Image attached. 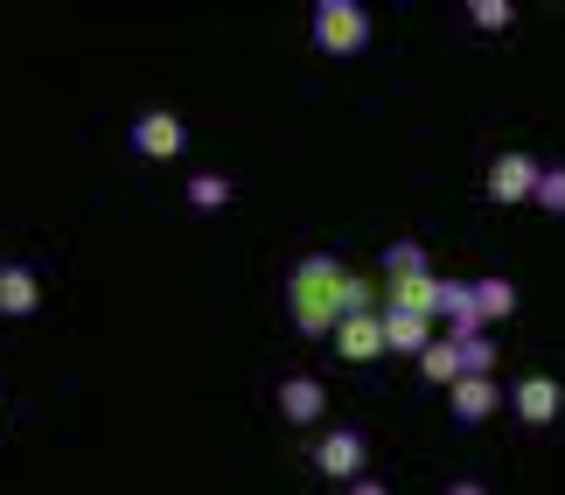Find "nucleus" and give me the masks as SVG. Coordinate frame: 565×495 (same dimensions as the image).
Masks as SVG:
<instances>
[{
  "instance_id": "15",
  "label": "nucleus",
  "mask_w": 565,
  "mask_h": 495,
  "mask_svg": "<svg viewBox=\"0 0 565 495\" xmlns=\"http://www.w3.org/2000/svg\"><path fill=\"white\" fill-rule=\"evenodd\" d=\"M545 217H565V161H545V175H537V196H531Z\"/></svg>"
},
{
  "instance_id": "6",
  "label": "nucleus",
  "mask_w": 565,
  "mask_h": 495,
  "mask_svg": "<svg viewBox=\"0 0 565 495\" xmlns=\"http://www.w3.org/2000/svg\"><path fill=\"white\" fill-rule=\"evenodd\" d=\"M273 405H279V419H287V426H315L321 412H329V384L308 377V370H294V377H279Z\"/></svg>"
},
{
  "instance_id": "7",
  "label": "nucleus",
  "mask_w": 565,
  "mask_h": 495,
  "mask_svg": "<svg viewBox=\"0 0 565 495\" xmlns=\"http://www.w3.org/2000/svg\"><path fill=\"white\" fill-rule=\"evenodd\" d=\"M42 314V279L21 258H0V321H35Z\"/></svg>"
},
{
  "instance_id": "18",
  "label": "nucleus",
  "mask_w": 565,
  "mask_h": 495,
  "mask_svg": "<svg viewBox=\"0 0 565 495\" xmlns=\"http://www.w3.org/2000/svg\"><path fill=\"white\" fill-rule=\"evenodd\" d=\"M495 370V342L489 335H468L461 342V377H489Z\"/></svg>"
},
{
  "instance_id": "4",
  "label": "nucleus",
  "mask_w": 565,
  "mask_h": 495,
  "mask_svg": "<svg viewBox=\"0 0 565 495\" xmlns=\"http://www.w3.org/2000/svg\"><path fill=\"white\" fill-rule=\"evenodd\" d=\"M315 475L321 482H342V488L363 482V475H371V440H363L356 426H329V433L315 440Z\"/></svg>"
},
{
  "instance_id": "21",
  "label": "nucleus",
  "mask_w": 565,
  "mask_h": 495,
  "mask_svg": "<svg viewBox=\"0 0 565 495\" xmlns=\"http://www.w3.org/2000/svg\"><path fill=\"white\" fill-rule=\"evenodd\" d=\"M0 419H8V405H0Z\"/></svg>"
},
{
  "instance_id": "16",
  "label": "nucleus",
  "mask_w": 565,
  "mask_h": 495,
  "mask_svg": "<svg viewBox=\"0 0 565 495\" xmlns=\"http://www.w3.org/2000/svg\"><path fill=\"white\" fill-rule=\"evenodd\" d=\"M398 272H433V266H426V245H419V238H398V245L384 251V279H398Z\"/></svg>"
},
{
  "instance_id": "17",
  "label": "nucleus",
  "mask_w": 565,
  "mask_h": 495,
  "mask_svg": "<svg viewBox=\"0 0 565 495\" xmlns=\"http://www.w3.org/2000/svg\"><path fill=\"white\" fill-rule=\"evenodd\" d=\"M468 21H475L482 35H503L510 21H516V8H510V0H468Z\"/></svg>"
},
{
  "instance_id": "12",
  "label": "nucleus",
  "mask_w": 565,
  "mask_h": 495,
  "mask_svg": "<svg viewBox=\"0 0 565 495\" xmlns=\"http://www.w3.org/2000/svg\"><path fill=\"white\" fill-rule=\"evenodd\" d=\"M419 377L440 384V391H447V384H461V342H454V335H433L426 356H419Z\"/></svg>"
},
{
  "instance_id": "2",
  "label": "nucleus",
  "mask_w": 565,
  "mask_h": 495,
  "mask_svg": "<svg viewBox=\"0 0 565 495\" xmlns=\"http://www.w3.org/2000/svg\"><path fill=\"white\" fill-rule=\"evenodd\" d=\"M308 35H315L321 56H356V50H371V14H363L356 0H321Z\"/></svg>"
},
{
  "instance_id": "20",
  "label": "nucleus",
  "mask_w": 565,
  "mask_h": 495,
  "mask_svg": "<svg viewBox=\"0 0 565 495\" xmlns=\"http://www.w3.org/2000/svg\"><path fill=\"white\" fill-rule=\"evenodd\" d=\"M342 495H391V488H384L377 475H363V482H350V488H342Z\"/></svg>"
},
{
  "instance_id": "5",
  "label": "nucleus",
  "mask_w": 565,
  "mask_h": 495,
  "mask_svg": "<svg viewBox=\"0 0 565 495\" xmlns=\"http://www.w3.org/2000/svg\"><path fill=\"white\" fill-rule=\"evenodd\" d=\"M126 147H134L140 161H175L182 147H189V126H182V112H168V105H154V112H140V119H134V133H126Z\"/></svg>"
},
{
  "instance_id": "11",
  "label": "nucleus",
  "mask_w": 565,
  "mask_h": 495,
  "mask_svg": "<svg viewBox=\"0 0 565 495\" xmlns=\"http://www.w3.org/2000/svg\"><path fill=\"white\" fill-rule=\"evenodd\" d=\"M377 321H384V349H391V356H426V342H433V321H426V314L377 308Z\"/></svg>"
},
{
  "instance_id": "1",
  "label": "nucleus",
  "mask_w": 565,
  "mask_h": 495,
  "mask_svg": "<svg viewBox=\"0 0 565 495\" xmlns=\"http://www.w3.org/2000/svg\"><path fill=\"white\" fill-rule=\"evenodd\" d=\"M371 308H377V287H371L363 272H350L335 251H308V258L287 272V321H294L308 342L335 335L342 314H371Z\"/></svg>"
},
{
  "instance_id": "19",
  "label": "nucleus",
  "mask_w": 565,
  "mask_h": 495,
  "mask_svg": "<svg viewBox=\"0 0 565 495\" xmlns=\"http://www.w3.org/2000/svg\"><path fill=\"white\" fill-rule=\"evenodd\" d=\"M440 495H489V482H475V475H454Z\"/></svg>"
},
{
  "instance_id": "10",
  "label": "nucleus",
  "mask_w": 565,
  "mask_h": 495,
  "mask_svg": "<svg viewBox=\"0 0 565 495\" xmlns=\"http://www.w3.org/2000/svg\"><path fill=\"white\" fill-rule=\"evenodd\" d=\"M510 412L524 419V426H558V412H565V384L558 377H524L510 391Z\"/></svg>"
},
{
  "instance_id": "13",
  "label": "nucleus",
  "mask_w": 565,
  "mask_h": 495,
  "mask_svg": "<svg viewBox=\"0 0 565 495\" xmlns=\"http://www.w3.org/2000/svg\"><path fill=\"white\" fill-rule=\"evenodd\" d=\"M182 203L195 209V217H216V209H231V203H237V189H231V175H189Z\"/></svg>"
},
{
  "instance_id": "9",
  "label": "nucleus",
  "mask_w": 565,
  "mask_h": 495,
  "mask_svg": "<svg viewBox=\"0 0 565 495\" xmlns=\"http://www.w3.org/2000/svg\"><path fill=\"white\" fill-rule=\"evenodd\" d=\"M447 412L454 426H489L503 412V391H495V377H461V384H447Z\"/></svg>"
},
{
  "instance_id": "14",
  "label": "nucleus",
  "mask_w": 565,
  "mask_h": 495,
  "mask_svg": "<svg viewBox=\"0 0 565 495\" xmlns=\"http://www.w3.org/2000/svg\"><path fill=\"white\" fill-rule=\"evenodd\" d=\"M468 287H475V308H482V321H510V314H516V279L489 272V279H468Z\"/></svg>"
},
{
  "instance_id": "3",
  "label": "nucleus",
  "mask_w": 565,
  "mask_h": 495,
  "mask_svg": "<svg viewBox=\"0 0 565 495\" xmlns=\"http://www.w3.org/2000/svg\"><path fill=\"white\" fill-rule=\"evenodd\" d=\"M537 175H545V161L524 154V147H503V154L489 161V175H482V196L495 209H516V203H531L537 196Z\"/></svg>"
},
{
  "instance_id": "8",
  "label": "nucleus",
  "mask_w": 565,
  "mask_h": 495,
  "mask_svg": "<svg viewBox=\"0 0 565 495\" xmlns=\"http://www.w3.org/2000/svg\"><path fill=\"white\" fill-rule=\"evenodd\" d=\"M329 342H335L342 363H377V356H391V349H384V321H377V308H371V314H342Z\"/></svg>"
}]
</instances>
